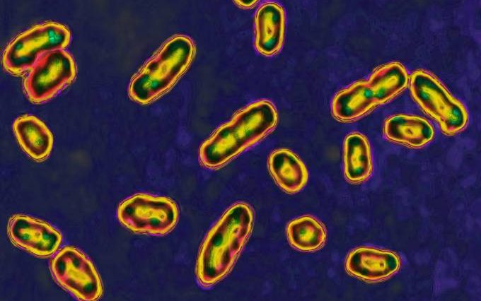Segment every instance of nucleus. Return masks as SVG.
I'll return each mask as SVG.
<instances>
[{"label": "nucleus", "instance_id": "obj_1", "mask_svg": "<svg viewBox=\"0 0 481 301\" xmlns=\"http://www.w3.org/2000/svg\"><path fill=\"white\" fill-rule=\"evenodd\" d=\"M253 223L249 205L230 207L205 237L199 252L196 276L204 287L212 285L231 270L243 249Z\"/></svg>", "mask_w": 481, "mask_h": 301}, {"label": "nucleus", "instance_id": "obj_2", "mask_svg": "<svg viewBox=\"0 0 481 301\" xmlns=\"http://www.w3.org/2000/svg\"><path fill=\"white\" fill-rule=\"evenodd\" d=\"M278 119L274 105L267 100L250 104L221 126L199 150L202 165L219 167L270 132Z\"/></svg>", "mask_w": 481, "mask_h": 301}, {"label": "nucleus", "instance_id": "obj_3", "mask_svg": "<svg viewBox=\"0 0 481 301\" xmlns=\"http://www.w3.org/2000/svg\"><path fill=\"white\" fill-rule=\"evenodd\" d=\"M195 53L192 41L185 35L168 40L132 79L129 97L141 104L159 98L177 82Z\"/></svg>", "mask_w": 481, "mask_h": 301}, {"label": "nucleus", "instance_id": "obj_4", "mask_svg": "<svg viewBox=\"0 0 481 301\" xmlns=\"http://www.w3.org/2000/svg\"><path fill=\"white\" fill-rule=\"evenodd\" d=\"M71 33L62 24L47 22L37 25L15 37L3 54L4 68L13 74L32 69L44 54L63 49L69 43Z\"/></svg>", "mask_w": 481, "mask_h": 301}, {"label": "nucleus", "instance_id": "obj_5", "mask_svg": "<svg viewBox=\"0 0 481 301\" xmlns=\"http://www.w3.org/2000/svg\"><path fill=\"white\" fill-rule=\"evenodd\" d=\"M117 214L120 223L129 230L155 235L168 233L178 220V209L172 199L146 194H137L123 201Z\"/></svg>", "mask_w": 481, "mask_h": 301}, {"label": "nucleus", "instance_id": "obj_6", "mask_svg": "<svg viewBox=\"0 0 481 301\" xmlns=\"http://www.w3.org/2000/svg\"><path fill=\"white\" fill-rule=\"evenodd\" d=\"M410 91L420 107L439 122L445 134H455L466 126L468 114L464 106L431 74L424 71L415 72L410 78Z\"/></svg>", "mask_w": 481, "mask_h": 301}, {"label": "nucleus", "instance_id": "obj_7", "mask_svg": "<svg viewBox=\"0 0 481 301\" xmlns=\"http://www.w3.org/2000/svg\"><path fill=\"white\" fill-rule=\"evenodd\" d=\"M50 271L59 285L81 300H96L103 294L102 281L94 265L74 247H65L55 255Z\"/></svg>", "mask_w": 481, "mask_h": 301}, {"label": "nucleus", "instance_id": "obj_8", "mask_svg": "<svg viewBox=\"0 0 481 301\" xmlns=\"http://www.w3.org/2000/svg\"><path fill=\"white\" fill-rule=\"evenodd\" d=\"M76 76L73 58L64 49L42 55L27 76L24 88L33 102H45L70 84Z\"/></svg>", "mask_w": 481, "mask_h": 301}, {"label": "nucleus", "instance_id": "obj_9", "mask_svg": "<svg viewBox=\"0 0 481 301\" xmlns=\"http://www.w3.org/2000/svg\"><path fill=\"white\" fill-rule=\"evenodd\" d=\"M7 231L14 245L40 257L53 254L62 240V234L50 224L25 215L11 216Z\"/></svg>", "mask_w": 481, "mask_h": 301}, {"label": "nucleus", "instance_id": "obj_10", "mask_svg": "<svg viewBox=\"0 0 481 301\" xmlns=\"http://www.w3.org/2000/svg\"><path fill=\"white\" fill-rule=\"evenodd\" d=\"M400 261L393 252L370 247H359L349 253L346 262L347 271L352 275L368 281L386 279L400 268Z\"/></svg>", "mask_w": 481, "mask_h": 301}, {"label": "nucleus", "instance_id": "obj_11", "mask_svg": "<svg viewBox=\"0 0 481 301\" xmlns=\"http://www.w3.org/2000/svg\"><path fill=\"white\" fill-rule=\"evenodd\" d=\"M255 45L264 55H272L282 47L284 34V12L277 3L267 2L257 11Z\"/></svg>", "mask_w": 481, "mask_h": 301}, {"label": "nucleus", "instance_id": "obj_12", "mask_svg": "<svg viewBox=\"0 0 481 301\" xmlns=\"http://www.w3.org/2000/svg\"><path fill=\"white\" fill-rule=\"evenodd\" d=\"M13 131L21 147L30 158L42 161L49 156L53 136L40 119L33 115L21 116L14 121Z\"/></svg>", "mask_w": 481, "mask_h": 301}, {"label": "nucleus", "instance_id": "obj_13", "mask_svg": "<svg viewBox=\"0 0 481 301\" xmlns=\"http://www.w3.org/2000/svg\"><path fill=\"white\" fill-rule=\"evenodd\" d=\"M270 172L286 192H298L306 184L308 174L303 162L291 150L278 149L268 159Z\"/></svg>", "mask_w": 481, "mask_h": 301}, {"label": "nucleus", "instance_id": "obj_14", "mask_svg": "<svg viewBox=\"0 0 481 301\" xmlns=\"http://www.w3.org/2000/svg\"><path fill=\"white\" fill-rule=\"evenodd\" d=\"M378 105L367 81H358L339 92L332 102V113L338 120H354Z\"/></svg>", "mask_w": 481, "mask_h": 301}, {"label": "nucleus", "instance_id": "obj_15", "mask_svg": "<svg viewBox=\"0 0 481 301\" xmlns=\"http://www.w3.org/2000/svg\"><path fill=\"white\" fill-rule=\"evenodd\" d=\"M383 130L389 140L412 147L424 146L434 135L433 127L426 119L404 114L388 119Z\"/></svg>", "mask_w": 481, "mask_h": 301}, {"label": "nucleus", "instance_id": "obj_16", "mask_svg": "<svg viewBox=\"0 0 481 301\" xmlns=\"http://www.w3.org/2000/svg\"><path fill=\"white\" fill-rule=\"evenodd\" d=\"M344 175L347 180L358 183L372 172V160L367 139L361 134H349L344 143Z\"/></svg>", "mask_w": 481, "mask_h": 301}, {"label": "nucleus", "instance_id": "obj_17", "mask_svg": "<svg viewBox=\"0 0 481 301\" xmlns=\"http://www.w3.org/2000/svg\"><path fill=\"white\" fill-rule=\"evenodd\" d=\"M408 76L404 66L398 62L384 65L371 76L367 81L377 105L390 100L407 84Z\"/></svg>", "mask_w": 481, "mask_h": 301}, {"label": "nucleus", "instance_id": "obj_18", "mask_svg": "<svg viewBox=\"0 0 481 301\" xmlns=\"http://www.w3.org/2000/svg\"><path fill=\"white\" fill-rule=\"evenodd\" d=\"M286 234L290 244L303 252L320 248L326 240L323 225L315 218L305 216L291 220L287 225Z\"/></svg>", "mask_w": 481, "mask_h": 301}, {"label": "nucleus", "instance_id": "obj_19", "mask_svg": "<svg viewBox=\"0 0 481 301\" xmlns=\"http://www.w3.org/2000/svg\"><path fill=\"white\" fill-rule=\"evenodd\" d=\"M238 6L243 8H250L253 6L257 1H236Z\"/></svg>", "mask_w": 481, "mask_h": 301}]
</instances>
